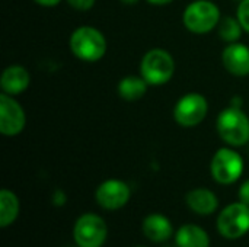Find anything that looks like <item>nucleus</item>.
<instances>
[{"label":"nucleus","instance_id":"nucleus-1","mask_svg":"<svg viewBox=\"0 0 249 247\" xmlns=\"http://www.w3.org/2000/svg\"><path fill=\"white\" fill-rule=\"evenodd\" d=\"M219 137L231 147H241L249 141V118L239 106L223 109L216 121Z\"/></svg>","mask_w":249,"mask_h":247},{"label":"nucleus","instance_id":"nucleus-2","mask_svg":"<svg viewBox=\"0 0 249 247\" xmlns=\"http://www.w3.org/2000/svg\"><path fill=\"white\" fill-rule=\"evenodd\" d=\"M70 49L82 61H99L107 52V39L104 33L93 26H80L70 36Z\"/></svg>","mask_w":249,"mask_h":247},{"label":"nucleus","instance_id":"nucleus-3","mask_svg":"<svg viewBox=\"0 0 249 247\" xmlns=\"http://www.w3.org/2000/svg\"><path fill=\"white\" fill-rule=\"evenodd\" d=\"M175 73V60L163 48H152L140 63V76L149 86H162L168 83Z\"/></svg>","mask_w":249,"mask_h":247},{"label":"nucleus","instance_id":"nucleus-4","mask_svg":"<svg viewBox=\"0 0 249 247\" xmlns=\"http://www.w3.org/2000/svg\"><path fill=\"white\" fill-rule=\"evenodd\" d=\"M220 19V9L212 0H194L185 7L182 15L184 26L190 32L198 35L217 28Z\"/></svg>","mask_w":249,"mask_h":247},{"label":"nucleus","instance_id":"nucleus-5","mask_svg":"<svg viewBox=\"0 0 249 247\" xmlns=\"http://www.w3.org/2000/svg\"><path fill=\"white\" fill-rule=\"evenodd\" d=\"M210 172L217 183L231 185L242 176L244 159L232 148H219L212 159Z\"/></svg>","mask_w":249,"mask_h":247},{"label":"nucleus","instance_id":"nucleus-6","mask_svg":"<svg viewBox=\"0 0 249 247\" xmlns=\"http://www.w3.org/2000/svg\"><path fill=\"white\" fill-rule=\"evenodd\" d=\"M219 233L229 240L242 237L249 231V205L235 202L223 208L217 218Z\"/></svg>","mask_w":249,"mask_h":247},{"label":"nucleus","instance_id":"nucleus-7","mask_svg":"<svg viewBox=\"0 0 249 247\" xmlns=\"http://www.w3.org/2000/svg\"><path fill=\"white\" fill-rule=\"evenodd\" d=\"M209 112V102L200 93L184 95L174 108V119L185 128L197 127L204 121Z\"/></svg>","mask_w":249,"mask_h":247},{"label":"nucleus","instance_id":"nucleus-8","mask_svg":"<svg viewBox=\"0 0 249 247\" xmlns=\"http://www.w3.org/2000/svg\"><path fill=\"white\" fill-rule=\"evenodd\" d=\"M107 223L96 214H83L77 218L73 236L79 247H101L107 240Z\"/></svg>","mask_w":249,"mask_h":247},{"label":"nucleus","instance_id":"nucleus-9","mask_svg":"<svg viewBox=\"0 0 249 247\" xmlns=\"http://www.w3.org/2000/svg\"><path fill=\"white\" fill-rule=\"evenodd\" d=\"M26 115L23 108L13 96L7 93L0 95V132L7 137L18 135L23 131Z\"/></svg>","mask_w":249,"mask_h":247},{"label":"nucleus","instance_id":"nucleus-10","mask_svg":"<svg viewBox=\"0 0 249 247\" xmlns=\"http://www.w3.org/2000/svg\"><path fill=\"white\" fill-rule=\"evenodd\" d=\"M130 188L120 179H108L96 189V201L104 210H120L130 199Z\"/></svg>","mask_w":249,"mask_h":247},{"label":"nucleus","instance_id":"nucleus-11","mask_svg":"<svg viewBox=\"0 0 249 247\" xmlns=\"http://www.w3.org/2000/svg\"><path fill=\"white\" fill-rule=\"evenodd\" d=\"M222 63L225 68L238 77L249 74V47L241 42L229 44L222 52Z\"/></svg>","mask_w":249,"mask_h":247},{"label":"nucleus","instance_id":"nucleus-12","mask_svg":"<svg viewBox=\"0 0 249 247\" xmlns=\"http://www.w3.org/2000/svg\"><path fill=\"white\" fill-rule=\"evenodd\" d=\"M31 83V76L28 70L22 66H9L3 70L0 77V87L3 93L10 96L19 95L28 89Z\"/></svg>","mask_w":249,"mask_h":247},{"label":"nucleus","instance_id":"nucleus-13","mask_svg":"<svg viewBox=\"0 0 249 247\" xmlns=\"http://www.w3.org/2000/svg\"><path fill=\"white\" fill-rule=\"evenodd\" d=\"M185 202L196 214L209 215L213 214L219 207V199L213 191L206 188H196L190 191L185 197Z\"/></svg>","mask_w":249,"mask_h":247},{"label":"nucleus","instance_id":"nucleus-14","mask_svg":"<svg viewBox=\"0 0 249 247\" xmlns=\"http://www.w3.org/2000/svg\"><path fill=\"white\" fill-rule=\"evenodd\" d=\"M143 233L149 240L155 243H162L172 237L174 227L165 215L150 214L143 221Z\"/></svg>","mask_w":249,"mask_h":247},{"label":"nucleus","instance_id":"nucleus-15","mask_svg":"<svg viewBox=\"0 0 249 247\" xmlns=\"http://www.w3.org/2000/svg\"><path fill=\"white\" fill-rule=\"evenodd\" d=\"M175 242L178 247H209L210 237L200 226L185 224L178 229L175 234Z\"/></svg>","mask_w":249,"mask_h":247},{"label":"nucleus","instance_id":"nucleus-16","mask_svg":"<svg viewBox=\"0 0 249 247\" xmlns=\"http://www.w3.org/2000/svg\"><path fill=\"white\" fill-rule=\"evenodd\" d=\"M149 83L142 76H127L118 83V93L124 100L133 102L142 99L147 92Z\"/></svg>","mask_w":249,"mask_h":247},{"label":"nucleus","instance_id":"nucleus-17","mask_svg":"<svg viewBox=\"0 0 249 247\" xmlns=\"http://www.w3.org/2000/svg\"><path fill=\"white\" fill-rule=\"evenodd\" d=\"M18 214H19L18 197L9 189H1L0 191V226L3 229L7 227L18 218Z\"/></svg>","mask_w":249,"mask_h":247},{"label":"nucleus","instance_id":"nucleus-18","mask_svg":"<svg viewBox=\"0 0 249 247\" xmlns=\"http://www.w3.org/2000/svg\"><path fill=\"white\" fill-rule=\"evenodd\" d=\"M217 31H219V36L220 39H223L225 42H238L239 38L242 36V25L238 20V17H232V16H225L220 19L219 25H217Z\"/></svg>","mask_w":249,"mask_h":247},{"label":"nucleus","instance_id":"nucleus-19","mask_svg":"<svg viewBox=\"0 0 249 247\" xmlns=\"http://www.w3.org/2000/svg\"><path fill=\"white\" fill-rule=\"evenodd\" d=\"M238 20L241 22L244 31L249 33V0H241L238 6Z\"/></svg>","mask_w":249,"mask_h":247},{"label":"nucleus","instance_id":"nucleus-20","mask_svg":"<svg viewBox=\"0 0 249 247\" xmlns=\"http://www.w3.org/2000/svg\"><path fill=\"white\" fill-rule=\"evenodd\" d=\"M69 6H71L76 10H89L93 7L96 0H66Z\"/></svg>","mask_w":249,"mask_h":247},{"label":"nucleus","instance_id":"nucleus-21","mask_svg":"<svg viewBox=\"0 0 249 247\" xmlns=\"http://www.w3.org/2000/svg\"><path fill=\"white\" fill-rule=\"evenodd\" d=\"M239 201L245 205H249V179L245 181L239 188Z\"/></svg>","mask_w":249,"mask_h":247},{"label":"nucleus","instance_id":"nucleus-22","mask_svg":"<svg viewBox=\"0 0 249 247\" xmlns=\"http://www.w3.org/2000/svg\"><path fill=\"white\" fill-rule=\"evenodd\" d=\"M34 1L44 7H53V6H57L61 0H34Z\"/></svg>","mask_w":249,"mask_h":247},{"label":"nucleus","instance_id":"nucleus-23","mask_svg":"<svg viewBox=\"0 0 249 247\" xmlns=\"http://www.w3.org/2000/svg\"><path fill=\"white\" fill-rule=\"evenodd\" d=\"M147 1L150 4H155V6H163V4H169L174 0H147Z\"/></svg>","mask_w":249,"mask_h":247},{"label":"nucleus","instance_id":"nucleus-24","mask_svg":"<svg viewBox=\"0 0 249 247\" xmlns=\"http://www.w3.org/2000/svg\"><path fill=\"white\" fill-rule=\"evenodd\" d=\"M120 1H121L123 4H136L139 0H120Z\"/></svg>","mask_w":249,"mask_h":247},{"label":"nucleus","instance_id":"nucleus-25","mask_svg":"<svg viewBox=\"0 0 249 247\" xmlns=\"http://www.w3.org/2000/svg\"><path fill=\"white\" fill-rule=\"evenodd\" d=\"M139 247H143V246H139Z\"/></svg>","mask_w":249,"mask_h":247}]
</instances>
